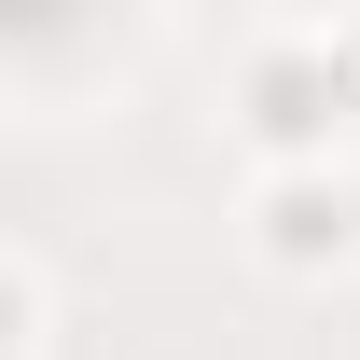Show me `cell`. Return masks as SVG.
Segmentation results:
<instances>
[{"instance_id": "cell-1", "label": "cell", "mask_w": 360, "mask_h": 360, "mask_svg": "<svg viewBox=\"0 0 360 360\" xmlns=\"http://www.w3.org/2000/svg\"><path fill=\"white\" fill-rule=\"evenodd\" d=\"M360 111V84H347V56H264L250 70V125L277 139V153H319V139Z\"/></svg>"}, {"instance_id": "cell-2", "label": "cell", "mask_w": 360, "mask_h": 360, "mask_svg": "<svg viewBox=\"0 0 360 360\" xmlns=\"http://www.w3.org/2000/svg\"><path fill=\"white\" fill-rule=\"evenodd\" d=\"M347 236H360L347 194H319V180H277V194H264V250H277V264H333Z\"/></svg>"}]
</instances>
